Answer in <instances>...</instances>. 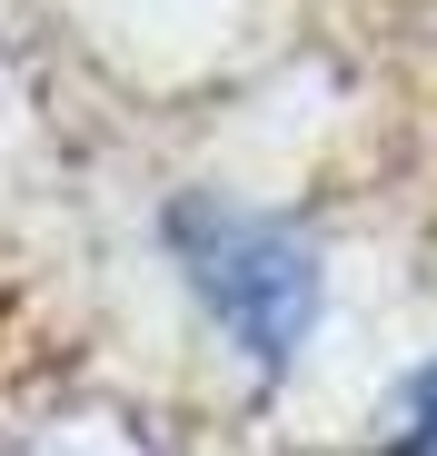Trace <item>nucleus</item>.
Instances as JSON below:
<instances>
[{"instance_id": "1", "label": "nucleus", "mask_w": 437, "mask_h": 456, "mask_svg": "<svg viewBox=\"0 0 437 456\" xmlns=\"http://www.w3.org/2000/svg\"><path fill=\"white\" fill-rule=\"evenodd\" d=\"M169 248L189 268V288L218 308V328H229L259 367H288L318 318V268L309 248L288 239V228L249 218V208H218V199H179L169 208Z\"/></svg>"}, {"instance_id": "2", "label": "nucleus", "mask_w": 437, "mask_h": 456, "mask_svg": "<svg viewBox=\"0 0 437 456\" xmlns=\"http://www.w3.org/2000/svg\"><path fill=\"white\" fill-rule=\"evenodd\" d=\"M388 456H437V377H417V407H408V427L388 436Z\"/></svg>"}]
</instances>
